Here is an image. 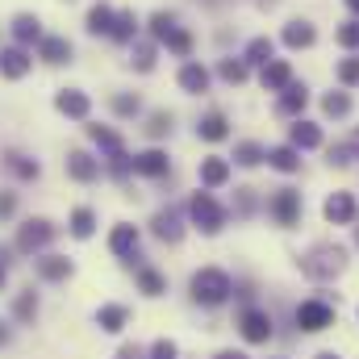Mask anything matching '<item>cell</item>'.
I'll return each mask as SVG.
<instances>
[{"label":"cell","mask_w":359,"mask_h":359,"mask_svg":"<svg viewBox=\"0 0 359 359\" xmlns=\"http://www.w3.org/2000/svg\"><path fill=\"white\" fill-rule=\"evenodd\" d=\"M172 126H176V117H172L168 109H155V113L147 117V138H168Z\"/></svg>","instance_id":"obj_37"},{"label":"cell","mask_w":359,"mask_h":359,"mask_svg":"<svg viewBox=\"0 0 359 359\" xmlns=\"http://www.w3.org/2000/svg\"><path fill=\"white\" fill-rule=\"evenodd\" d=\"M238 334H243L251 347H264V343L271 339V313H268V309L247 305V309L238 313Z\"/></svg>","instance_id":"obj_6"},{"label":"cell","mask_w":359,"mask_h":359,"mask_svg":"<svg viewBox=\"0 0 359 359\" xmlns=\"http://www.w3.org/2000/svg\"><path fill=\"white\" fill-rule=\"evenodd\" d=\"M17 213V192H8V188H0V222H8Z\"/></svg>","instance_id":"obj_49"},{"label":"cell","mask_w":359,"mask_h":359,"mask_svg":"<svg viewBox=\"0 0 359 359\" xmlns=\"http://www.w3.org/2000/svg\"><path fill=\"white\" fill-rule=\"evenodd\" d=\"M0 163H4L17 180H25V184L42 176V163H38L34 155H25V151H4V155H0Z\"/></svg>","instance_id":"obj_17"},{"label":"cell","mask_w":359,"mask_h":359,"mask_svg":"<svg viewBox=\"0 0 359 359\" xmlns=\"http://www.w3.org/2000/svg\"><path fill=\"white\" fill-rule=\"evenodd\" d=\"M318 42V29L309 25V21H288L284 25V46L288 50H305V46H313Z\"/></svg>","instance_id":"obj_24"},{"label":"cell","mask_w":359,"mask_h":359,"mask_svg":"<svg viewBox=\"0 0 359 359\" xmlns=\"http://www.w3.org/2000/svg\"><path fill=\"white\" fill-rule=\"evenodd\" d=\"M288 147H297V151H313V147H322V126L297 117L292 130H288Z\"/></svg>","instance_id":"obj_20"},{"label":"cell","mask_w":359,"mask_h":359,"mask_svg":"<svg viewBox=\"0 0 359 359\" xmlns=\"http://www.w3.org/2000/svg\"><path fill=\"white\" fill-rule=\"evenodd\" d=\"M322 213H326V222H334V226H347V222H355V196L351 192H330L326 196V205H322Z\"/></svg>","instance_id":"obj_13"},{"label":"cell","mask_w":359,"mask_h":359,"mask_svg":"<svg viewBox=\"0 0 359 359\" xmlns=\"http://www.w3.org/2000/svg\"><path fill=\"white\" fill-rule=\"evenodd\" d=\"M209 4H222V0H209Z\"/></svg>","instance_id":"obj_59"},{"label":"cell","mask_w":359,"mask_h":359,"mask_svg":"<svg viewBox=\"0 0 359 359\" xmlns=\"http://www.w3.org/2000/svg\"><path fill=\"white\" fill-rule=\"evenodd\" d=\"M8 339H13V330H8V322H0V347H8Z\"/></svg>","instance_id":"obj_51"},{"label":"cell","mask_w":359,"mask_h":359,"mask_svg":"<svg viewBox=\"0 0 359 359\" xmlns=\"http://www.w3.org/2000/svg\"><path fill=\"white\" fill-rule=\"evenodd\" d=\"M268 163L276 172L292 176V172H301V151L297 147H276V151H268Z\"/></svg>","instance_id":"obj_30"},{"label":"cell","mask_w":359,"mask_h":359,"mask_svg":"<svg viewBox=\"0 0 359 359\" xmlns=\"http://www.w3.org/2000/svg\"><path fill=\"white\" fill-rule=\"evenodd\" d=\"M72 42L67 38H59V34H42V42H38V59L42 63H50V67H63V63H72Z\"/></svg>","instance_id":"obj_11"},{"label":"cell","mask_w":359,"mask_h":359,"mask_svg":"<svg viewBox=\"0 0 359 359\" xmlns=\"http://www.w3.org/2000/svg\"><path fill=\"white\" fill-rule=\"evenodd\" d=\"M130 172H134V155H126V147H121V151H113V155H109V176L126 180Z\"/></svg>","instance_id":"obj_43"},{"label":"cell","mask_w":359,"mask_h":359,"mask_svg":"<svg viewBox=\"0 0 359 359\" xmlns=\"http://www.w3.org/2000/svg\"><path fill=\"white\" fill-rule=\"evenodd\" d=\"M305 104H309V88L292 80L288 88L280 92V100H276V113H284V117H297V113H301Z\"/></svg>","instance_id":"obj_23"},{"label":"cell","mask_w":359,"mask_h":359,"mask_svg":"<svg viewBox=\"0 0 359 359\" xmlns=\"http://www.w3.org/2000/svg\"><path fill=\"white\" fill-rule=\"evenodd\" d=\"M196 176H201V184H205V188H222V184H230V159L209 155V159H201Z\"/></svg>","instance_id":"obj_22"},{"label":"cell","mask_w":359,"mask_h":359,"mask_svg":"<svg viewBox=\"0 0 359 359\" xmlns=\"http://www.w3.org/2000/svg\"><path fill=\"white\" fill-rule=\"evenodd\" d=\"M67 176L76 180V184L100 180V159H92L88 151H67Z\"/></svg>","instance_id":"obj_16"},{"label":"cell","mask_w":359,"mask_h":359,"mask_svg":"<svg viewBox=\"0 0 359 359\" xmlns=\"http://www.w3.org/2000/svg\"><path fill=\"white\" fill-rule=\"evenodd\" d=\"M322 113L326 117H347L351 113V96L347 92H326L322 96Z\"/></svg>","instance_id":"obj_39"},{"label":"cell","mask_w":359,"mask_h":359,"mask_svg":"<svg viewBox=\"0 0 359 359\" xmlns=\"http://www.w3.org/2000/svg\"><path fill=\"white\" fill-rule=\"evenodd\" d=\"M180 351H176V343L172 339H155L151 343V351H147V359H176Z\"/></svg>","instance_id":"obj_47"},{"label":"cell","mask_w":359,"mask_h":359,"mask_svg":"<svg viewBox=\"0 0 359 359\" xmlns=\"http://www.w3.org/2000/svg\"><path fill=\"white\" fill-rule=\"evenodd\" d=\"M67 230H72V238H92L96 234V213H92L88 205H80V209H72V217H67Z\"/></svg>","instance_id":"obj_29"},{"label":"cell","mask_w":359,"mask_h":359,"mask_svg":"<svg viewBox=\"0 0 359 359\" xmlns=\"http://www.w3.org/2000/svg\"><path fill=\"white\" fill-rule=\"evenodd\" d=\"M147 25H151V38H155V42H168V34L176 29L180 21H176V13L159 8V13H151V21H147Z\"/></svg>","instance_id":"obj_36"},{"label":"cell","mask_w":359,"mask_h":359,"mask_svg":"<svg viewBox=\"0 0 359 359\" xmlns=\"http://www.w3.org/2000/svg\"><path fill=\"white\" fill-rule=\"evenodd\" d=\"M109 251H113L117 259H130V255L138 251V226H130V222H117V226L109 230Z\"/></svg>","instance_id":"obj_15"},{"label":"cell","mask_w":359,"mask_h":359,"mask_svg":"<svg viewBox=\"0 0 359 359\" xmlns=\"http://www.w3.org/2000/svg\"><path fill=\"white\" fill-rule=\"evenodd\" d=\"M313 359H339V355L334 351H322V355H313Z\"/></svg>","instance_id":"obj_57"},{"label":"cell","mask_w":359,"mask_h":359,"mask_svg":"<svg viewBox=\"0 0 359 359\" xmlns=\"http://www.w3.org/2000/svg\"><path fill=\"white\" fill-rule=\"evenodd\" d=\"M134 276H138V292H142V297H163V292H168V276L159 268L142 264V268H134Z\"/></svg>","instance_id":"obj_25"},{"label":"cell","mask_w":359,"mask_h":359,"mask_svg":"<svg viewBox=\"0 0 359 359\" xmlns=\"http://www.w3.org/2000/svg\"><path fill=\"white\" fill-rule=\"evenodd\" d=\"M55 109H59L63 117H72V121H88L92 100H88V92H80V88H63L55 96Z\"/></svg>","instance_id":"obj_10"},{"label":"cell","mask_w":359,"mask_h":359,"mask_svg":"<svg viewBox=\"0 0 359 359\" xmlns=\"http://www.w3.org/2000/svg\"><path fill=\"white\" fill-rule=\"evenodd\" d=\"M264 159H268V151H264L259 142H238V147H234V163H238V168H259Z\"/></svg>","instance_id":"obj_35"},{"label":"cell","mask_w":359,"mask_h":359,"mask_svg":"<svg viewBox=\"0 0 359 359\" xmlns=\"http://www.w3.org/2000/svg\"><path fill=\"white\" fill-rule=\"evenodd\" d=\"M217 76H222L226 84H243V80H247V63H243V59H222V63H217Z\"/></svg>","instance_id":"obj_41"},{"label":"cell","mask_w":359,"mask_h":359,"mask_svg":"<svg viewBox=\"0 0 359 359\" xmlns=\"http://www.w3.org/2000/svg\"><path fill=\"white\" fill-rule=\"evenodd\" d=\"M4 284H8V268L0 264V292H4Z\"/></svg>","instance_id":"obj_54"},{"label":"cell","mask_w":359,"mask_h":359,"mask_svg":"<svg viewBox=\"0 0 359 359\" xmlns=\"http://www.w3.org/2000/svg\"><path fill=\"white\" fill-rule=\"evenodd\" d=\"M347 8H351V13L359 17V0H347Z\"/></svg>","instance_id":"obj_56"},{"label":"cell","mask_w":359,"mask_h":359,"mask_svg":"<svg viewBox=\"0 0 359 359\" xmlns=\"http://www.w3.org/2000/svg\"><path fill=\"white\" fill-rule=\"evenodd\" d=\"M188 292H192V301H196V305L217 309V305H226V301H230L234 280H230L222 268H201L192 280H188Z\"/></svg>","instance_id":"obj_2"},{"label":"cell","mask_w":359,"mask_h":359,"mask_svg":"<svg viewBox=\"0 0 359 359\" xmlns=\"http://www.w3.org/2000/svg\"><path fill=\"white\" fill-rule=\"evenodd\" d=\"M355 159V147L351 142H339V147H330V168H347Z\"/></svg>","instance_id":"obj_45"},{"label":"cell","mask_w":359,"mask_h":359,"mask_svg":"<svg viewBox=\"0 0 359 359\" xmlns=\"http://www.w3.org/2000/svg\"><path fill=\"white\" fill-rule=\"evenodd\" d=\"M238 196H234V213L238 217H251L255 213V188H234Z\"/></svg>","instance_id":"obj_44"},{"label":"cell","mask_w":359,"mask_h":359,"mask_svg":"<svg viewBox=\"0 0 359 359\" xmlns=\"http://www.w3.org/2000/svg\"><path fill=\"white\" fill-rule=\"evenodd\" d=\"M351 147H355V159H359V130L351 134Z\"/></svg>","instance_id":"obj_55"},{"label":"cell","mask_w":359,"mask_h":359,"mask_svg":"<svg viewBox=\"0 0 359 359\" xmlns=\"http://www.w3.org/2000/svg\"><path fill=\"white\" fill-rule=\"evenodd\" d=\"M196 138H205V142H226L230 138V117L226 113H205L201 121H196Z\"/></svg>","instance_id":"obj_19"},{"label":"cell","mask_w":359,"mask_h":359,"mask_svg":"<svg viewBox=\"0 0 359 359\" xmlns=\"http://www.w3.org/2000/svg\"><path fill=\"white\" fill-rule=\"evenodd\" d=\"M268 213L276 217V226H297L301 222V192L297 188H276L268 201Z\"/></svg>","instance_id":"obj_7"},{"label":"cell","mask_w":359,"mask_h":359,"mask_svg":"<svg viewBox=\"0 0 359 359\" xmlns=\"http://www.w3.org/2000/svg\"><path fill=\"white\" fill-rule=\"evenodd\" d=\"M113 17H117V13H113L109 4H92V8H88V21H84V25H88V34H96V38H100V34L109 38V29H113Z\"/></svg>","instance_id":"obj_33"},{"label":"cell","mask_w":359,"mask_h":359,"mask_svg":"<svg viewBox=\"0 0 359 359\" xmlns=\"http://www.w3.org/2000/svg\"><path fill=\"white\" fill-rule=\"evenodd\" d=\"M134 34H138V13H134V8L117 13V17H113V29H109V38H113V42H134Z\"/></svg>","instance_id":"obj_31"},{"label":"cell","mask_w":359,"mask_h":359,"mask_svg":"<svg viewBox=\"0 0 359 359\" xmlns=\"http://www.w3.org/2000/svg\"><path fill=\"white\" fill-rule=\"evenodd\" d=\"M13 318H17L21 326H34V318H38V292H34V288H21V292L13 297Z\"/></svg>","instance_id":"obj_28"},{"label":"cell","mask_w":359,"mask_h":359,"mask_svg":"<svg viewBox=\"0 0 359 359\" xmlns=\"http://www.w3.org/2000/svg\"><path fill=\"white\" fill-rule=\"evenodd\" d=\"M339 46H347V50L359 46V21H347V25L339 29Z\"/></svg>","instance_id":"obj_48"},{"label":"cell","mask_w":359,"mask_h":359,"mask_svg":"<svg viewBox=\"0 0 359 359\" xmlns=\"http://www.w3.org/2000/svg\"><path fill=\"white\" fill-rule=\"evenodd\" d=\"M259 80H264V88L268 92H284L288 84H292V67H288L284 59H271L268 67L259 72Z\"/></svg>","instance_id":"obj_26"},{"label":"cell","mask_w":359,"mask_h":359,"mask_svg":"<svg viewBox=\"0 0 359 359\" xmlns=\"http://www.w3.org/2000/svg\"><path fill=\"white\" fill-rule=\"evenodd\" d=\"M8 255H13V251H8V247H0V264H4V268H8V264H13V259H8Z\"/></svg>","instance_id":"obj_53"},{"label":"cell","mask_w":359,"mask_h":359,"mask_svg":"<svg viewBox=\"0 0 359 359\" xmlns=\"http://www.w3.org/2000/svg\"><path fill=\"white\" fill-rule=\"evenodd\" d=\"M34 271H38L46 284H63V280H72V276H76V264H72L67 255L42 251V255H34Z\"/></svg>","instance_id":"obj_8"},{"label":"cell","mask_w":359,"mask_h":359,"mask_svg":"<svg viewBox=\"0 0 359 359\" xmlns=\"http://www.w3.org/2000/svg\"><path fill=\"white\" fill-rule=\"evenodd\" d=\"M151 230H155V238H159V243H172V247H176L180 238H184V213H180L176 205L159 209V213L151 217Z\"/></svg>","instance_id":"obj_9"},{"label":"cell","mask_w":359,"mask_h":359,"mask_svg":"<svg viewBox=\"0 0 359 359\" xmlns=\"http://www.w3.org/2000/svg\"><path fill=\"white\" fill-rule=\"evenodd\" d=\"M113 359H147V351H142L138 343H126V347H121V351H117Z\"/></svg>","instance_id":"obj_50"},{"label":"cell","mask_w":359,"mask_h":359,"mask_svg":"<svg viewBox=\"0 0 359 359\" xmlns=\"http://www.w3.org/2000/svg\"><path fill=\"white\" fill-rule=\"evenodd\" d=\"M88 138L104 151V155H113V151H121V138L109 130V126H88Z\"/></svg>","instance_id":"obj_40"},{"label":"cell","mask_w":359,"mask_h":359,"mask_svg":"<svg viewBox=\"0 0 359 359\" xmlns=\"http://www.w3.org/2000/svg\"><path fill=\"white\" fill-rule=\"evenodd\" d=\"M180 88L188 92V96L209 92V72H205L201 63H184V67H180Z\"/></svg>","instance_id":"obj_27"},{"label":"cell","mask_w":359,"mask_h":359,"mask_svg":"<svg viewBox=\"0 0 359 359\" xmlns=\"http://www.w3.org/2000/svg\"><path fill=\"white\" fill-rule=\"evenodd\" d=\"M55 234H59V226H55L50 217H25V222H21V230H17L13 251H17V255H25V259H34V255H42V251L55 243Z\"/></svg>","instance_id":"obj_3"},{"label":"cell","mask_w":359,"mask_h":359,"mask_svg":"<svg viewBox=\"0 0 359 359\" xmlns=\"http://www.w3.org/2000/svg\"><path fill=\"white\" fill-rule=\"evenodd\" d=\"M213 359H247V355H243V351H217Z\"/></svg>","instance_id":"obj_52"},{"label":"cell","mask_w":359,"mask_h":359,"mask_svg":"<svg viewBox=\"0 0 359 359\" xmlns=\"http://www.w3.org/2000/svg\"><path fill=\"white\" fill-rule=\"evenodd\" d=\"M29 67H34V59L25 46H0V76L4 80H21Z\"/></svg>","instance_id":"obj_12"},{"label":"cell","mask_w":359,"mask_h":359,"mask_svg":"<svg viewBox=\"0 0 359 359\" xmlns=\"http://www.w3.org/2000/svg\"><path fill=\"white\" fill-rule=\"evenodd\" d=\"M271 59H276V42H271V38H251L243 63H247V67H251V63H255V67H268Z\"/></svg>","instance_id":"obj_32"},{"label":"cell","mask_w":359,"mask_h":359,"mask_svg":"<svg viewBox=\"0 0 359 359\" xmlns=\"http://www.w3.org/2000/svg\"><path fill=\"white\" fill-rule=\"evenodd\" d=\"M96 326H100L104 334H121V330L130 326V309H126V305H117V301H109V305H100V309H96Z\"/></svg>","instance_id":"obj_21"},{"label":"cell","mask_w":359,"mask_h":359,"mask_svg":"<svg viewBox=\"0 0 359 359\" xmlns=\"http://www.w3.org/2000/svg\"><path fill=\"white\" fill-rule=\"evenodd\" d=\"M334 76H339V84H347V88H351V84H359V59H343Z\"/></svg>","instance_id":"obj_46"},{"label":"cell","mask_w":359,"mask_h":359,"mask_svg":"<svg viewBox=\"0 0 359 359\" xmlns=\"http://www.w3.org/2000/svg\"><path fill=\"white\" fill-rule=\"evenodd\" d=\"M292 322H297V330H305V334H322V330H330L334 326V305H326V301H301L297 305V313H292Z\"/></svg>","instance_id":"obj_5"},{"label":"cell","mask_w":359,"mask_h":359,"mask_svg":"<svg viewBox=\"0 0 359 359\" xmlns=\"http://www.w3.org/2000/svg\"><path fill=\"white\" fill-rule=\"evenodd\" d=\"M8 29H13V38H17V46H25V50H29L34 42H42V21H38L34 13H17Z\"/></svg>","instance_id":"obj_18"},{"label":"cell","mask_w":359,"mask_h":359,"mask_svg":"<svg viewBox=\"0 0 359 359\" xmlns=\"http://www.w3.org/2000/svg\"><path fill=\"white\" fill-rule=\"evenodd\" d=\"M163 46H168V50H172V55H180V59H188V55H192V34H188V29H172V34H168V42H163Z\"/></svg>","instance_id":"obj_42"},{"label":"cell","mask_w":359,"mask_h":359,"mask_svg":"<svg viewBox=\"0 0 359 359\" xmlns=\"http://www.w3.org/2000/svg\"><path fill=\"white\" fill-rule=\"evenodd\" d=\"M109 109H113L117 117H138V113H142V100H138L134 92H117V96L109 100Z\"/></svg>","instance_id":"obj_38"},{"label":"cell","mask_w":359,"mask_h":359,"mask_svg":"<svg viewBox=\"0 0 359 359\" xmlns=\"http://www.w3.org/2000/svg\"><path fill=\"white\" fill-rule=\"evenodd\" d=\"M297 264H301V271H305L309 280L322 284V280H334L339 271L347 268V247H339V243H318V247H309Z\"/></svg>","instance_id":"obj_1"},{"label":"cell","mask_w":359,"mask_h":359,"mask_svg":"<svg viewBox=\"0 0 359 359\" xmlns=\"http://www.w3.org/2000/svg\"><path fill=\"white\" fill-rule=\"evenodd\" d=\"M188 217H192V226L201 230V234H222V226H226V209L213 201V192H192V201H188Z\"/></svg>","instance_id":"obj_4"},{"label":"cell","mask_w":359,"mask_h":359,"mask_svg":"<svg viewBox=\"0 0 359 359\" xmlns=\"http://www.w3.org/2000/svg\"><path fill=\"white\" fill-rule=\"evenodd\" d=\"M155 42H134V50H130V67L134 72H155Z\"/></svg>","instance_id":"obj_34"},{"label":"cell","mask_w":359,"mask_h":359,"mask_svg":"<svg viewBox=\"0 0 359 359\" xmlns=\"http://www.w3.org/2000/svg\"><path fill=\"white\" fill-rule=\"evenodd\" d=\"M355 243H359V226H355Z\"/></svg>","instance_id":"obj_58"},{"label":"cell","mask_w":359,"mask_h":359,"mask_svg":"<svg viewBox=\"0 0 359 359\" xmlns=\"http://www.w3.org/2000/svg\"><path fill=\"white\" fill-rule=\"evenodd\" d=\"M134 172H138V176H151V180H163L168 172H172V159H168V151L151 147V151L134 155Z\"/></svg>","instance_id":"obj_14"}]
</instances>
